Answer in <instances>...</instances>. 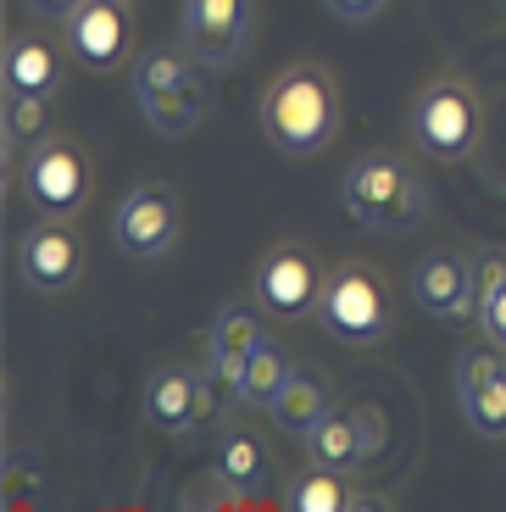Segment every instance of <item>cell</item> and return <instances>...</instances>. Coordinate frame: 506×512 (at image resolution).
Segmentation results:
<instances>
[{"mask_svg": "<svg viewBox=\"0 0 506 512\" xmlns=\"http://www.w3.org/2000/svg\"><path fill=\"white\" fill-rule=\"evenodd\" d=\"M262 128L267 140L284 145L290 156L329 151L340 134V90L323 67H290L267 84L262 95Z\"/></svg>", "mask_w": 506, "mask_h": 512, "instance_id": "6da1fadb", "label": "cell"}, {"mask_svg": "<svg viewBox=\"0 0 506 512\" xmlns=\"http://www.w3.org/2000/svg\"><path fill=\"white\" fill-rule=\"evenodd\" d=\"M340 201L373 234H406V229H418L423 212H429V190H423L418 167H406V156H395V151L356 156L340 179Z\"/></svg>", "mask_w": 506, "mask_h": 512, "instance_id": "7a4b0ae2", "label": "cell"}, {"mask_svg": "<svg viewBox=\"0 0 506 512\" xmlns=\"http://www.w3.org/2000/svg\"><path fill=\"white\" fill-rule=\"evenodd\" d=\"M317 318L334 340L345 346H373L390 334V290L373 268L362 262H345L340 273L323 279V295H317Z\"/></svg>", "mask_w": 506, "mask_h": 512, "instance_id": "3957f363", "label": "cell"}, {"mask_svg": "<svg viewBox=\"0 0 506 512\" xmlns=\"http://www.w3.org/2000/svg\"><path fill=\"white\" fill-rule=\"evenodd\" d=\"M484 112L462 78H434L429 90L412 101V140L434 156V162H462L479 145Z\"/></svg>", "mask_w": 506, "mask_h": 512, "instance_id": "277c9868", "label": "cell"}, {"mask_svg": "<svg viewBox=\"0 0 506 512\" xmlns=\"http://www.w3.org/2000/svg\"><path fill=\"white\" fill-rule=\"evenodd\" d=\"M184 234V206L167 184H140V190H128L123 206L112 212V240L123 256L134 262H151V256H167Z\"/></svg>", "mask_w": 506, "mask_h": 512, "instance_id": "5b68a950", "label": "cell"}, {"mask_svg": "<svg viewBox=\"0 0 506 512\" xmlns=\"http://www.w3.org/2000/svg\"><path fill=\"white\" fill-rule=\"evenodd\" d=\"M23 195L34 212H51V218H67L89 201V162L73 140H39L23 162Z\"/></svg>", "mask_w": 506, "mask_h": 512, "instance_id": "8992f818", "label": "cell"}, {"mask_svg": "<svg viewBox=\"0 0 506 512\" xmlns=\"http://www.w3.org/2000/svg\"><path fill=\"white\" fill-rule=\"evenodd\" d=\"M317 295H323V279H317V262L301 245H273V251L256 262L251 301L267 318H284V323L306 318V312H317Z\"/></svg>", "mask_w": 506, "mask_h": 512, "instance_id": "52a82bcc", "label": "cell"}, {"mask_svg": "<svg viewBox=\"0 0 506 512\" xmlns=\"http://www.w3.org/2000/svg\"><path fill=\"white\" fill-rule=\"evenodd\" d=\"M256 0H184V51L206 67H234L251 45Z\"/></svg>", "mask_w": 506, "mask_h": 512, "instance_id": "ba28073f", "label": "cell"}, {"mask_svg": "<svg viewBox=\"0 0 506 512\" xmlns=\"http://www.w3.org/2000/svg\"><path fill=\"white\" fill-rule=\"evenodd\" d=\"M17 273L34 284L39 295H62L67 284L84 273V240L73 234L67 218H45L23 234L17 245Z\"/></svg>", "mask_w": 506, "mask_h": 512, "instance_id": "9c48e42d", "label": "cell"}, {"mask_svg": "<svg viewBox=\"0 0 506 512\" xmlns=\"http://www.w3.org/2000/svg\"><path fill=\"white\" fill-rule=\"evenodd\" d=\"M456 401L462 418L473 423V435L506 440V362L484 346H468L456 357Z\"/></svg>", "mask_w": 506, "mask_h": 512, "instance_id": "30bf717a", "label": "cell"}, {"mask_svg": "<svg viewBox=\"0 0 506 512\" xmlns=\"http://www.w3.org/2000/svg\"><path fill=\"white\" fill-rule=\"evenodd\" d=\"M412 301H418L429 318H451V323L468 318V312L479 307V268L456 251L418 256V268H412Z\"/></svg>", "mask_w": 506, "mask_h": 512, "instance_id": "8fae6325", "label": "cell"}, {"mask_svg": "<svg viewBox=\"0 0 506 512\" xmlns=\"http://www.w3.org/2000/svg\"><path fill=\"white\" fill-rule=\"evenodd\" d=\"M134 45V28H128V6L123 0H84L73 17H67V51L89 67H117Z\"/></svg>", "mask_w": 506, "mask_h": 512, "instance_id": "7c38bea8", "label": "cell"}, {"mask_svg": "<svg viewBox=\"0 0 506 512\" xmlns=\"http://www.w3.org/2000/svg\"><path fill=\"white\" fill-rule=\"evenodd\" d=\"M262 318H267L262 307H223L212 318V334H206V373H212L223 390H240L245 357L267 340Z\"/></svg>", "mask_w": 506, "mask_h": 512, "instance_id": "4fadbf2b", "label": "cell"}, {"mask_svg": "<svg viewBox=\"0 0 506 512\" xmlns=\"http://www.w3.org/2000/svg\"><path fill=\"white\" fill-rule=\"evenodd\" d=\"M62 90V62H56L51 39L17 34L6 45V95H56Z\"/></svg>", "mask_w": 506, "mask_h": 512, "instance_id": "5bb4252c", "label": "cell"}, {"mask_svg": "<svg viewBox=\"0 0 506 512\" xmlns=\"http://www.w3.org/2000/svg\"><path fill=\"white\" fill-rule=\"evenodd\" d=\"M195 396H201V379H195L190 368H162L151 384H145V418L156 423V429H184L190 435L195 429Z\"/></svg>", "mask_w": 506, "mask_h": 512, "instance_id": "9a60e30c", "label": "cell"}, {"mask_svg": "<svg viewBox=\"0 0 506 512\" xmlns=\"http://www.w3.org/2000/svg\"><path fill=\"white\" fill-rule=\"evenodd\" d=\"M334 401H329V384L317 379L312 368H295L290 373V384L279 390V401H273V423H279L284 435H295V440H306L323 423V412H329Z\"/></svg>", "mask_w": 506, "mask_h": 512, "instance_id": "2e32d148", "label": "cell"}, {"mask_svg": "<svg viewBox=\"0 0 506 512\" xmlns=\"http://www.w3.org/2000/svg\"><path fill=\"white\" fill-rule=\"evenodd\" d=\"M295 362L284 357L279 340H262V346L245 357V373H240V390H234V401L240 407H256V412H273V401H279V390L290 384Z\"/></svg>", "mask_w": 506, "mask_h": 512, "instance_id": "e0dca14e", "label": "cell"}, {"mask_svg": "<svg viewBox=\"0 0 506 512\" xmlns=\"http://www.w3.org/2000/svg\"><path fill=\"white\" fill-rule=\"evenodd\" d=\"M306 451H312L317 468H340V474H351L356 462L367 457V446H362V423H356L351 412L329 407V412H323V423H317L312 435H306Z\"/></svg>", "mask_w": 506, "mask_h": 512, "instance_id": "ac0fdd59", "label": "cell"}, {"mask_svg": "<svg viewBox=\"0 0 506 512\" xmlns=\"http://www.w3.org/2000/svg\"><path fill=\"white\" fill-rule=\"evenodd\" d=\"M140 112H145V123H151L162 140H178V134L201 128V117H206V84H201V78H190V84H178V90L140 101Z\"/></svg>", "mask_w": 506, "mask_h": 512, "instance_id": "d6986e66", "label": "cell"}, {"mask_svg": "<svg viewBox=\"0 0 506 512\" xmlns=\"http://www.w3.org/2000/svg\"><path fill=\"white\" fill-rule=\"evenodd\" d=\"M351 490H345V474L340 468H306L301 479L290 485V496H284V507L290 512H351Z\"/></svg>", "mask_w": 506, "mask_h": 512, "instance_id": "ffe728a7", "label": "cell"}, {"mask_svg": "<svg viewBox=\"0 0 506 512\" xmlns=\"http://www.w3.org/2000/svg\"><path fill=\"white\" fill-rule=\"evenodd\" d=\"M217 474L228 479V485H262L267 479V451L256 446V435H245V429H228L223 440H217Z\"/></svg>", "mask_w": 506, "mask_h": 512, "instance_id": "44dd1931", "label": "cell"}, {"mask_svg": "<svg viewBox=\"0 0 506 512\" xmlns=\"http://www.w3.org/2000/svg\"><path fill=\"white\" fill-rule=\"evenodd\" d=\"M51 140V95H6V151Z\"/></svg>", "mask_w": 506, "mask_h": 512, "instance_id": "7402d4cb", "label": "cell"}, {"mask_svg": "<svg viewBox=\"0 0 506 512\" xmlns=\"http://www.w3.org/2000/svg\"><path fill=\"white\" fill-rule=\"evenodd\" d=\"M178 84H190V67H184V56H178L173 45L140 51V62H134V95H140V101L167 95V90H178Z\"/></svg>", "mask_w": 506, "mask_h": 512, "instance_id": "603a6c76", "label": "cell"}, {"mask_svg": "<svg viewBox=\"0 0 506 512\" xmlns=\"http://www.w3.org/2000/svg\"><path fill=\"white\" fill-rule=\"evenodd\" d=\"M506 290V251H484L479 256V307L484 301H495V295ZM473 307V312H479Z\"/></svg>", "mask_w": 506, "mask_h": 512, "instance_id": "cb8c5ba5", "label": "cell"}, {"mask_svg": "<svg viewBox=\"0 0 506 512\" xmlns=\"http://www.w3.org/2000/svg\"><path fill=\"white\" fill-rule=\"evenodd\" d=\"M473 318H479V329H484V340H490L495 351H506V290L495 295V301H484L479 312H473Z\"/></svg>", "mask_w": 506, "mask_h": 512, "instance_id": "d4e9b609", "label": "cell"}, {"mask_svg": "<svg viewBox=\"0 0 506 512\" xmlns=\"http://www.w3.org/2000/svg\"><path fill=\"white\" fill-rule=\"evenodd\" d=\"M323 6H329L340 23H367V17H379L390 0H323Z\"/></svg>", "mask_w": 506, "mask_h": 512, "instance_id": "484cf974", "label": "cell"}, {"mask_svg": "<svg viewBox=\"0 0 506 512\" xmlns=\"http://www.w3.org/2000/svg\"><path fill=\"white\" fill-rule=\"evenodd\" d=\"M23 6H28L34 17H45V23H67V17L84 6V0H23Z\"/></svg>", "mask_w": 506, "mask_h": 512, "instance_id": "4316f807", "label": "cell"}, {"mask_svg": "<svg viewBox=\"0 0 506 512\" xmlns=\"http://www.w3.org/2000/svg\"><path fill=\"white\" fill-rule=\"evenodd\" d=\"M123 6H134V0H123Z\"/></svg>", "mask_w": 506, "mask_h": 512, "instance_id": "83f0119b", "label": "cell"}]
</instances>
